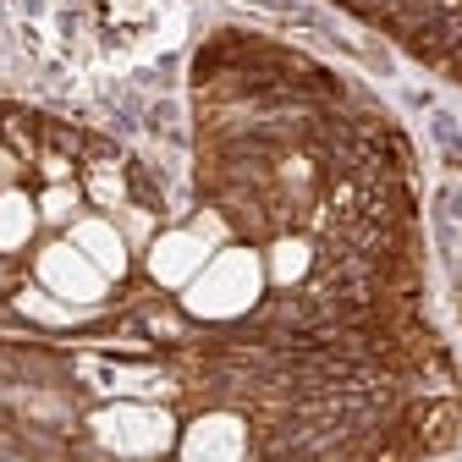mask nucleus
<instances>
[{
	"label": "nucleus",
	"instance_id": "obj_1",
	"mask_svg": "<svg viewBox=\"0 0 462 462\" xmlns=\"http://www.w3.org/2000/svg\"><path fill=\"white\" fill-rule=\"evenodd\" d=\"M264 254L237 243V248H215V259L188 281L182 314L204 325H237L264 303Z\"/></svg>",
	"mask_w": 462,
	"mask_h": 462
},
{
	"label": "nucleus",
	"instance_id": "obj_2",
	"mask_svg": "<svg viewBox=\"0 0 462 462\" xmlns=\"http://www.w3.org/2000/svg\"><path fill=\"white\" fill-rule=\"evenodd\" d=\"M88 435L116 457H165L177 446V419L160 402H110L88 419Z\"/></svg>",
	"mask_w": 462,
	"mask_h": 462
},
{
	"label": "nucleus",
	"instance_id": "obj_3",
	"mask_svg": "<svg viewBox=\"0 0 462 462\" xmlns=\"http://www.w3.org/2000/svg\"><path fill=\"white\" fill-rule=\"evenodd\" d=\"M33 275H39L44 292L61 298L67 309H99L105 292H110V275H105L83 248H72V243H50V248H39Z\"/></svg>",
	"mask_w": 462,
	"mask_h": 462
},
{
	"label": "nucleus",
	"instance_id": "obj_4",
	"mask_svg": "<svg viewBox=\"0 0 462 462\" xmlns=\"http://www.w3.org/2000/svg\"><path fill=\"white\" fill-rule=\"evenodd\" d=\"M182 462H248L254 451V424L231 408H204L182 435H177Z\"/></svg>",
	"mask_w": 462,
	"mask_h": 462
},
{
	"label": "nucleus",
	"instance_id": "obj_5",
	"mask_svg": "<svg viewBox=\"0 0 462 462\" xmlns=\"http://www.w3.org/2000/svg\"><path fill=\"white\" fill-rule=\"evenodd\" d=\"M215 259V243H204L193 226H177V231H160L149 243V281L165 286V292H188V281Z\"/></svg>",
	"mask_w": 462,
	"mask_h": 462
},
{
	"label": "nucleus",
	"instance_id": "obj_6",
	"mask_svg": "<svg viewBox=\"0 0 462 462\" xmlns=\"http://www.w3.org/2000/svg\"><path fill=\"white\" fill-rule=\"evenodd\" d=\"M67 243L83 248L110 281H127V270H133V243L122 237V226H116L110 215H78V220L67 226Z\"/></svg>",
	"mask_w": 462,
	"mask_h": 462
},
{
	"label": "nucleus",
	"instance_id": "obj_7",
	"mask_svg": "<svg viewBox=\"0 0 462 462\" xmlns=\"http://www.w3.org/2000/svg\"><path fill=\"white\" fill-rule=\"evenodd\" d=\"M259 254H264V281L281 286V292H292V286H303L319 270V243L309 231H281V237H270Z\"/></svg>",
	"mask_w": 462,
	"mask_h": 462
},
{
	"label": "nucleus",
	"instance_id": "obj_8",
	"mask_svg": "<svg viewBox=\"0 0 462 462\" xmlns=\"http://www.w3.org/2000/svg\"><path fill=\"white\" fill-rule=\"evenodd\" d=\"M33 231H39V199H28L23 188H0V254H23Z\"/></svg>",
	"mask_w": 462,
	"mask_h": 462
},
{
	"label": "nucleus",
	"instance_id": "obj_9",
	"mask_svg": "<svg viewBox=\"0 0 462 462\" xmlns=\"http://www.w3.org/2000/svg\"><path fill=\"white\" fill-rule=\"evenodd\" d=\"M83 193H88L99 209H127V177H122V165L94 160V165L83 171Z\"/></svg>",
	"mask_w": 462,
	"mask_h": 462
},
{
	"label": "nucleus",
	"instance_id": "obj_10",
	"mask_svg": "<svg viewBox=\"0 0 462 462\" xmlns=\"http://www.w3.org/2000/svg\"><path fill=\"white\" fill-rule=\"evenodd\" d=\"M83 209V182H50L39 193V220L44 226H72Z\"/></svg>",
	"mask_w": 462,
	"mask_h": 462
},
{
	"label": "nucleus",
	"instance_id": "obj_11",
	"mask_svg": "<svg viewBox=\"0 0 462 462\" xmlns=\"http://www.w3.org/2000/svg\"><path fill=\"white\" fill-rule=\"evenodd\" d=\"M0 286H6V264H0Z\"/></svg>",
	"mask_w": 462,
	"mask_h": 462
}]
</instances>
